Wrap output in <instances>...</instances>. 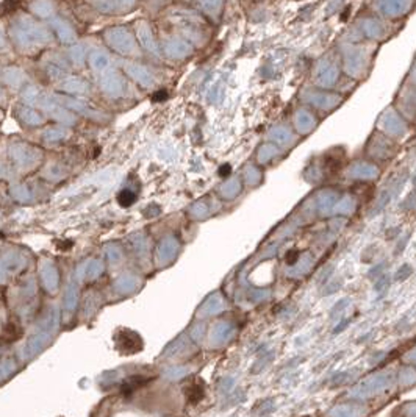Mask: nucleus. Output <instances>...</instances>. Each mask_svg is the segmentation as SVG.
Returning <instances> with one entry per match:
<instances>
[{"mask_svg": "<svg viewBox=\"0 0 416 417\" xmlns=\"http://www.w3.org/2000/svg\"><path fill=\"white\" fill-rule=\"evenodd\" d=\"M60 320H61V311L57 305H54L47 312L44 320L40 322L38 328L30 334L27 342H25V345L22 347L21 358L25 361H30L32 358L40 355L55 337V334L60 328Z\"/></svg>", "mask_w": 416, "mask_h": 417, "instance_id": "1", "label": "nucleus"}, {"mask_svg": "<svg viewBox=\"0 0 416 417\" xmlns=\"http://www.w3.org/2000/svg\"><path fill=\"white\" fill-rule=\"evenodd\" d=\"M114 341H116V347L121 351L122 355H135L138 351L142 350V339L141 336L133 331V330H128V328H121L114 336Z\"/></svg>", "mask_w": 416, "mask_h": 417, "instance_id": "2", "label": "nucleus"}, {"mask_svg": "<svg viewBox=\"0 0 416 417\" xmlns=\"http://www.w3.org/2000/svg\"><path fill=\"white\" fill-rule=\"evenodd\" d=\"M79 298H80L79 283H77V280H71L66 288V292H64V297H63V312H64L66 320L72 317L77 306H79Z\"/></svg>", "mask_w": 416, "mask_h": 417, "instance_id": "3", "label": "nucleus"}, {"mask_svg": "<svg viewBox=\"0 0 416 417\" xmlns=\"http://www.w3.org/2000/svg\"><path fill=\"white\" fill-rule=\"evenodd\" d=\"M40 277L43 280L44 284V289L49 294H55L58 291V286H60V273L57 266L52 263V261H46L41 264L40 269Z\"/></svg>", "mask_w": 416, "mask_h": 417, "instance_id": "4", "label": "nucleus"}, {"mask_svg": "<svg viewBox=\"0 0 416 417\" xmlns=\"http://www.w3.org/2000/svg\"><path fill=\"white\" fill-rule=\"evenodd\" d=\"M139 288H141V278L133 275V273H122V275H119L113 283V289L122 295L133 294Z\"/></svg>", "mask_w": 416, "mask_h": 417, "instance_id": "5", "label": "nucleus"}, {"mask_svg": "<svg viewBox=\"0 0 416 417\" xmlns=\"http://www.w3.org/2000/svg\"><path fill=\"white\" fill-rule=\"evenodd\" d=\"M177 252V244L174 239H164L158 249V264L166 266L172 261V258L175 256Z\"/></svg>", "mask_w": 416, "mask_h": 417, "instance_id": "6", "label": "nucleus"}, {"mask_svg": "<svg viewBox=\"0 0 416 417\" xmlns=\"http://www.w3.org/2000/svg\"><path fill=\"white\" fill-rule=\"evenodd\" d=\"M18 372V364L13 358H2L0 359V383L7 381L11 375Z\"/></svg>", "mask_w": 416, "mask_h": 417, "instance_id": "7", "label": "nucleus"}, {"mask_svg": "<svg viewBox=\"0 0 416 417\" xmlns=\"http://www.w3.org/2000/svg\"><path fill=\"white\" fill-rule=\"evenodd\" d=\"M85 280L93 281L96 278H99L103 273V263L99 261V259H89V261L85 263Z\"/></svg>", "mask_w": 416, "mask_h": 417, "instance_id": "8", "label": "nucleus"}, {"mask_svg": "<svg viewBox=\"0 0 416 417\" xmlns=\"http://www.w3.org/2000/svg\"><path fill=\"white\" fill-rule=\"evenodd\" d=\"M135 200H136V195H135L133 191H130V189H122V191L119 192V195H118V202H119V205L124 206V208H127V206H130V205H133Z\"/></svg>", "mask_w": 416, "mask_h": 417, "instance_id": "9", "label": "nucleus"}, {"mask_svg": "<svg viewBox=\"0 0 416 417\" xmlns=\"http://www.w3.org/2000/svg\"><path fill=\"white\" fill-rule=\"evenodd\" d=\"M183 375H186V370L181 369V367H171L169 370L164 372V376H166L167 380H178Z\"/></svg>", "mask_w": 416, "mask_h": 417, "instance_id": "10", "label": "nucleus"}, {"mask_svg": "<svg viewBox=\"0 0 416 417\" xmlns=\"http://www.w3.org/2000/svg\"><path fill=\"white\" fill-rule=\"evenodd\" d=\"M10 275H11V272L8 270L7 264L2 261V259H0V284L5 283V281L8 280V277H10Z\"/></svg>", "mask_w": 416, "mask_h": 417, "instance_id": "11", "label": "nucleus"}, {"mask_svg": "<svg viewBox=\"0 0 416 417\" xmlns=\"http://www.w3.org/2000/svg\"><path fill=\"white\" fill-rule=\"evenodd\" d=\"M108 258H110V261L111 263H118L119 259H121V252L118 249H108Z\"/></svg>", "mask_w": 416, "mask_h": 417, "instance_id": "12", "label": "nucleus"}, {"mask_svg": "<svg viewBox=\"0 0 416 417\" xmlns=\"http://www.w3.org/2000/svg\"><path fill=\"white\" fill-rule=\"evenodd\" d=\"M166 99H167V93H166V91H158L157 94L152 96V100H153V102H163V100H166Z\"/></svg>", "mask_w": 416, "mask_h": 417, "instance_id": "13", "label": "nucleus"}]
</instances>
